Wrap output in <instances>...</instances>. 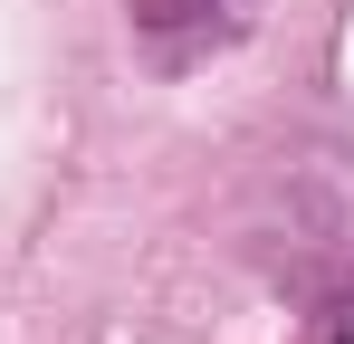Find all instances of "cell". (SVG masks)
Returning <instances> with one entry per match:
<instances>
[{"label":"cell","instance_id":"obj_1","mask_svg":"<svg viewBox=\"0 0 354 344\" xmlns=\"http://www.w3.org/2000/svg\"><path fill=\"white\" fill-rule=\"evenodd\" d=\"M249 10L259 0H134V29L163 57H201V48H221V39H239Z\"/></svg>","mask_w":354,"mask_h":344}]
</instances>
